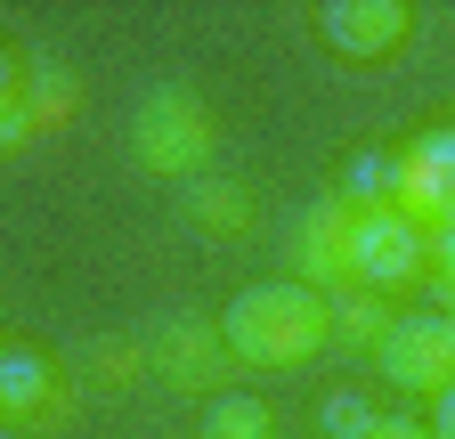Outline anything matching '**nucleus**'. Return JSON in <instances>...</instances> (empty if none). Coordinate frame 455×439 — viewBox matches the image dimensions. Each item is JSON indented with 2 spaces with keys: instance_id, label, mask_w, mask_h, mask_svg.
Segmentation results:
<instances>
[{
  "instance_id": "nucleus-18",
  "label": "nucleus",
  "mask_w": 455,
  "mask_h": 439,
  "mask_svg": "<svg viewBox=\"0 0 455 439\" xmlns=\"http://www.w3.org/2000/svg\"><path fill=\"white\" fill-rule=\"evenodd\" d=\"M366 439H431V423H407V415H382Z\"/></svg>"
},
{
  "instance_id": "nucleus-7",
  "label": "nucleus",
  "mask_w": 455,
  "mask_h": 439,
  "mask_svg": "<svg viewBox=\"0 0 455 439\" xmlns=\"http://www.w3.org/2000/svg\"><path fill=\"white\" fill-rule=\"evenodd\" d=\"M350 228H358V212L341 204V196H317L293 228H284V260H293V285L309 293H358L350 285Z\"/></svg>"
},
{
  "instance_id": "nucleus-17",
  "label": "nucleus",
  "mask_w": 455,
  "mask_h": 439,
  "mask_svg": "<svg viewBox=\"0 0 455 439\" xmlns=\"http://www.w3.org/2000/svg\"><path fill=\"white\" fill-rule=\"evenodd\" d=\"M25 139H41V131H33V115H25V90H17V98H0V147H25Z\"/></svg>"
},
{
  "instance_id": "nucleus-2",
  "label": "nucleus",
  "mask_w": 455,
  "mask_h": 439,
  "mask_svg": "<svg viewBox=\"0 0 455 439\" xmlns=\"http://www.w3.org/2000/svg\"><path fill=\"white\" fill-rule=\"evenodd\" d=\"M212 147H220V123H212L204 90H188V82L139 90V106H131V163H139V172L188 188V180L212 172Z\"/></svg>"
},
{
  "instance_id": "nucleus-11",
  "label": "nucleus",
  "mask_w": 455,
  "mask_h": 439,
  "mask_svg": "<svg viewBox=\"0 0 455 439\" xmlns=\"http://www.w3.org/2000/svg\"><path fill=\"white\" fill-rule=\"evenodd\" d=\"M66 374L82 399H114L147 374V334H90L82 350H66Z\"/></svg>"
},
{
  "instance_id": "nucleus-13",
  "label": "nucleus",
  "mask_w": 455,
  "mask_h": 439,
  "mask_svg": "<svg viewBox=\"0 0 455 439\" xmlns=\"http://www.w3.org/2000/svg\"><path fill=\"white\" fill-rule=\"evenodd\" d=\"M390 317H398V309H390L382 293H333V342H350V350L374 358V342L390 334Z\"/></svg>"
},
{
  "instance_id": "nucleus-3",
  "label": "nucleus",
  "mask_w": 455,
  "mask_h": 439,
  "mask_svg": "<svg viewBox=\"0 0 455 439\" xmlns=\"http://www.w3.org/2000/svg\"><path fill=\"white\" fill-rule=\"evenodd\" d=\"M74 407H82V391H74L66 358H49L33 342H9V350H0V431L49 439V431L74 423Z\"/></svg>"
},
{
  "instance_id": "nucleus-15",
  "label": "nucleus",
  "mask_w": 455,
  "mask_h": 439,
  "mask_svg": "<svg viewBox=\"0 0 455 439\" xmlns=\"http://www.w3.org/2000/svg\"><path fill=\"white\" fill-rule=\"evenodd\" d=\"M374 423H382V407H374L366 391H325V399H317V431H325V439H366Z\"/></svg>"
},
{
  "instance_id": "nucleus-6",
  "label": "nucleus",
  "mask_w": 455,
  "mask_h": 439,
  "mask_svg": "<svg viewBox=\"0 0 455 439\" xmlns=\"http://www.w3.org/2000/svg\"><path fill=\"white\" fill-rule=\"evenodd\" d=\"M374 374L390 391H415V399H439L455 382V317L447 309H398L390 334L374 342Z\"/></svg>"
},
{
  "instance_id": "nucleus-4",
  "label": "nucleus",
  "mask_w": 455,
  "mask_h": 439,
  "mask_svg": "<svg viewBox=\"0 0 455 439\" xmlns=\"http://www.w3.org/2000/svg\"><path fill=\"white\" fill-rule=\"evenodd\" d=\"M431 277V236H423V220H407L398 204L382 212H358V228H350V285L358 293H407Z\"/></svg>"
},
{
  "instance_id": "nucleus-10",
  "label": "nucleus",
  "mask_w": 455,
  "mask_h": 439,
  "mask_svg": "<svg viewBox=\"0 0 455 439\" xmlns=\"http://www.w3.org/2000/svg\"><path fill=\"white\" fill-rule=\"evenodd\" d=\"M180 220H188L204 244H244V236L260 228V204H252V188H244V180L204 172V180H188V188H180Z\"/></svg>"
},
{
  "instance_id": "nucleus-21",
  "label": "nucleus",
  "mask_w": 455,
  "mask_h": 439,
  "mask_svg": "<svg viewBox=\"0 0 455 439\" xmlns=\"http://www.w3.org/2000/svg\"><path fill=\"white\" fill-rule=\"evenodd\" d=\"M431 293H439V301H431V309H447V317H455V285H431Z\"/></svg>"
},
{
  "instance_id": "nucleus-5",
  "label": "nucleus",
  "mask_w": 455,
  "mask_h": 439,
  "mask_svg": "<svg viewBox=\"0 0 455 439\" xmlns=\"http://www.w3.org/2000/svg\"><path fill=\"white\" fill-rule=\"evenodd\" d=\"M228 334H220V317H196V309H171L147 325V374L171 382V391H188V399H220V382H228Z\"/></svg>"
},
{
  "instance_id": "nucleus-19",
  "label": "nucleus",
  "mask_w": 455,
  "mask_h": 439,
  "mask_svg": "<svg viewBox=\"0 0 455 439\" xmlns=\"http://www.w3.org/2000/svg\"><path fill=\"white\" fill-rule=\"evenodd\" d=\"M431 439H455V382L431 399Z\"/></svg>"
},
{
  "instance_id": "nucleus-14",
  "label": "nucleus",
  "mask_w": 455,
  "mask_h": 439,
  "mask_svg": "<svg viewBox=\"0 0 455 439\" xmlns=\"http://www.w3.org/2000/svg\"><path fill=\"white\" fill-rule=\"evenodd\" d=\"M82 106V82L74 74H57V66H25V115H33V131H57Z\"/></svg>"
},
{
  "instance_id": "nucleus-9",
  "label": "nucleus",
  "mask_w": 455,
  "mask_h": 439,
  "mask_svg": "<svg viewBox=\"0 0 455 439\" xmlns=\"http://www.w3.org/2000/svg\"><path fill=\"white\" fill-rule=\"evenodd\" d=\"M398 212L423 220V228L455 220V123H439V131L398 147Z\"/></svg>"
},
{
  "instance_id": "nucleus-20",
  "label": "nucleus",
  "mask_w": 455,
  "mask_h": 439,
  "mask_svg": "<svg viewBox=\"0 0 455 439\" xmlns=\"http://www.w3.org/2000/svg\"><path fill=\"white\" fill-rule=\"evenodd\" d=\"M17 90H25V66L9 58V49H0V98H17Z\"/></svg>"
},
{
  "instance_id": "nucleus-1",
  "label": "nucleus",
  "mask_w": 455,
  "mask_h": 439,
  "mask_svg": "<svg viewBox=\"0 0 455 439\" xmlns=\"http://www.w3.org/2000/svg\"><path fill=\"white\" fill-rule=\"evenodd\" d=\"M220 334H228V358H236V366L293 374V366H309L333 342V301L309 293V285H293V277H260V285H244L236 301H228Z\"/></svg>"
},
{
  "instance_id": "nucleus-16",
  "label": "nucleus",
  "mask_w": 455,
  "mask_h": 439,
  "mask_svg": "<svg viewBox=\"0 0 455 439\" xmlns=\"http://www.w3.org/2000/svg\"><path fill=\"white\" fill-rule=\"evenodd\" d=\"M423 236H431V285H455V220H439Z\"/></svg>"
},
{
  "instance_id": "nucleus-12",
  "label": "nucleus",
  "mask_w": 455,
  "mask_h": 439,
  "mask_svg": "<svg viewBox=\"0 0 455 439\" xmlns=\"http://www.w3.org/2000/svg\"><path fill=\"white\" fill-rule=\"evenodd\" d=\"M268 431H276V415H268V399H252V391L204 399V439H268Z\"/></svg>"
},
{
  "instance_id": "nucleus-8",
  "label": "nucleus",
  "mask_w": 455,
  "mask_h": 439,
  "mask_svg": "<svg viewBox=\"0 0 455 439\" xmlns=\"http://www.w3.org/2000/svg\"><path fill=\"white\" fill-rule=\"evenodd\" d=\"M317 41L350 66H382L415 41V9L407 0H325L317 9Z\"/></svg>"
},
{
  "instance_id": "nucleus-22",
  "label": "nucleus",
  "mask_w": 455,
  "mask_h": 439,
  "mask_svg": "<svg viewBox=\"0 0 455 439\" xmlns=\"http://www.w3.org/2000/svg\"><path fill=\"white\" fill-rule=\"evenodd\" d=\"M0 350H9V342H0Z\"/></svg>"
}]
</instances>
